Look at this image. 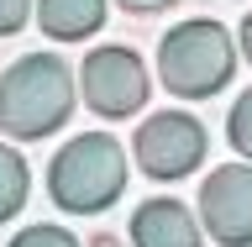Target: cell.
<instances>
[{"instance_id": "cell-15", "label": "cell", "mask_w": 252, "mask_h": 247, "mask_svg": "<svg viewBox=\"0 0 252 247\" xmlns=\"http://www.w3.org/2000/svg\"><path fill=\"white\" fill-rule=\"evenodd\" d=\"M90 247H121V242H116V237H94Z\"/></svg>"}, {"instance_id": "cell-13", "label": "cell", "mask_w": 252, "mask_h": 247, "mask_svg": "<svg viewBox=\"0 0 252 247\" xmlns=\"http://www.w3.org/2000/svg\"><path fill=\"white\" fill-rule=\"evenodd\" d=\"M126 11H163V5H168V0H121Z\"/></svg>"}, {"instance_id": "cell-9", "label": "cell", "mask_w": 252, "mask_h": 247, "mask_svg": "<svg viewBox=\"0 0 252 247\" xmlns=\"http://www.w3.org/2000/svg\"><path fill=\"white\" fill-rule=\"evenodd\" d=\"M21 200H27V163H21V153H16V147H5V142H0V221L16 216V211H21Z\"/></svg>"}, {"instance_id": "cell-14", "label": "cell", "mask_w": 252, "mask_h": 247, "mask_svg": "<svg viewBox=\"0 0 252 247\" xmlns=\"http://www.w3.org/2000/svg\"><path fill=\"white\" fill-rule=\"evenodd\" d=\"M242 47H247V58H252V16L242 21Z\"/></svg>"}, {"instance_id": "cell-10", "label": "cell", "mask_w": 252, "mask_h": 247, "mask_svg": "<svg viewBox=\"0 0 252 247\" xmlns=\"http://www.w3.org/2000/svg\"><path fill=\"white\" fill-rule=\"evenodd\" d=\"M226 132H231L236 153H247V158H252V90L231 106V121H226Z\"/></svg>"}, {"instance_id": "cell-11", "label": "cell", "mask_w": 252, "mask_h": 247, "mask_svg": "<svg viewBox=\"0 0 252 247\" xmlns=\"http://www.w3.org/2000/svg\"><path fill=\"white\" fill-rule=\"evenodd\" d=\"M11 247H79V242L63 232V226H27Z\"/></svg>"}, {"instance_id": "cell-4", "label": "cell", "mask_w": 252, "mask_h": 247, "mask_svg": "<svg viewBox=\"0 0 252 247\" xmlns=\"http://www.w3.org/2000/svg\"><path fill=\"white\" fill-rule=\"evenodd\" d=\"M131 147H137V163L153 179H184L205 158V126L194 116H184V110H163L153 121H142Z\"/></svg>"}, {"instance_id": "cell-5", "label": "cell", "mask_w": 252, "mask_h": 247, "mask_svg": "<svg viewBox=\"0 0 252 247\" xmlns=\"http://www.w3.org/2000/svg\"><path fill=\"white\" fill-rule=\"evenodd\" d=\"M84 100H90L100 116H131L147 100V74H142V58L131 47H94L84 58Z\"/></svg>"}, {"instance_id": "cell-3", "label": "cell", "mask_w": 252, "mask_h": 247, "mask_svg": "<svg viewBox=\"0 0 252 247\" xmlns=\"http://www.w3.org/2000/svg\"><path fill=\"white\" fill-rule=\"evenodd\" d=\"M231 37L216 27V21H184L173 27L158 47V74L173 95L184 100H200V95L220 90L231 79Z\"/></svg>"}, {"instance_id": "cell-12", "label": "cell", "mask_w": 252, "mask_h": 247, "mask_svg": "<svg viewBox=\"0 0 252 247\" xmlns=\"http://www.w3.org/2000/svg\"><path fill=\"white\" fill-rule=\"evenodd\" d=\"M27 5L32 0H0V37H11L16 27H27Z\"/></svg>"}, {"instance_id": "cell-6", "label": "cell", "mask_w": 252, "mask_h": 247, "mask_svg": "<svg viewBox=\"0 0 252 247\" xmlns=\"http://www.w3.org/2000/svg\"><path fill=\"white\" fill-rule=\"evenodd\" d=\"M200 211L210 237L226 247H252V163H226L210 169L200 189Z\"/></svg>"}, {"instance_id": "cell-1", "label": "cell", "mask_w": 252, "mask_h": 247, "mask_svg": "<svg viewBox=\"0 0 252 247\" xmlns=\"http://www.w3.org/2000/svg\"><path fill=\"white\" fill-rule=\"evenodd\" d=\"M74 110V79L53 53H32L0 79V126L11 137H47Z\"/></svg>"}, {"instance_id": "cell-8", "label": "cell", "mask_w": 252, "mask_h": 247, "mask_svg": "<svg viewBox=\"0 0 252 247\" xmlns=\"http://www.w3.org/2000/svg\"><path fill=\"white\" fill-rule=\"evenodd\" d=\"M37 16L58 42H79L105 21V0H37Z\"/></svg>"}, {"instance_id": "cell-2", "label": "cell", "mask_w": 252, "mask_h": 247, "mask_svg": "<svg viewBox=\"0 0 252 247\" xmlns=\"http://www.w3.org/2000/svg\"><path fill=\"white\" fill-rule=\"evenodd\" d=\"M126 184V153L121 142L105 137V132H84L53 158V174H47V189L63 211H79V216H94L105 211Z\"/></svg>"}, {"instance_id": "cell-7", "label": "cell", "mask_w": 252, "mask_h": 247, "mask_svg": "<svg viewBox=\"0 0 252 247\" xmlns=\"http://www.w3.org/2000/svg\"><path fill=\"white\" fill-rule=\"evenodd\" d=\"M131 242L137 247H200V226L179 200H147L131 216Z\"/></svg>"}]
</instances>
